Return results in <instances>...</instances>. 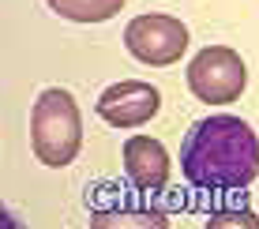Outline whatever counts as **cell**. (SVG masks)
Segmentation results:
<instances>
[{
    "label": "cell",
    "instance_id": "cell-1",
    "mask_svg": "<svg viewBox=\"0 0 259 229\" xmlns=\"http://www.w3.org/2000/svg\"><path fill=\"white\" fill-rule=\"evenodd\" d=\"M181 169L192 188L240 192L259 177V135L229 113L203 117L181 143Z\"/></svg>",
    "mask_w": 259,
    "mask_h": 229
},
{
    "label": "cell",
    "instance_id": "cell-2",
    "mask_svg": "<svg viewBox=\"0 0 259 229\" xmlns=\"http://www.w3.org/2000/svg\"><path fill=\"white\" fill-rule=\"evenodd\" d=\"M30 151L41 165L64 169L83 151V113L64 86L41 90L30 105Z\"/></svg>",
    "mask_w": 259,
    "mask_h": 229
},
{
    "label": "cell",
    "instance_id": "cell-3",
    "mask_svg": "<svg viewBox=\"0 0 259 229\" xmlns=\"http://www.w3.org/2000/svg\"><path fill=\"white\" fill-rule=\"evenodd\" d=\"M184 83L199 102L207 105H233L248 86V68L237 49L229 45H207L192 57Z\"/></svg>",
    "mask_w": 259,
    "mask_h": 229
},
{
    "label": "cell",
    "instance_id": "cell-4",
    "mask_svg": "<svg viewBox=\"0 0 259 229\" xmlns=\"http://www.w3.org/2000/svg\"><path fill=\"white\" fill-rule=\"evenodd\" d=\"M124 49L150 68H169L188 53V26L177 15L147 12L124 26Z\"/></svg>",
    "mask_w": 259,
    "mask_h": 229
},
{
    "label": "cell",
    "instance_id": "cell-5",
    "mask_svg": "<svg viewBox=\"0 0 259 229\" xmlns=\"http://www.w3.org/2000/svg\"><path fill=\"white\" fill-rule=\"evenodd\" d=\"M94 109L109 128H139L154 120V113L162 109V94L143 79H124V83H113L109 90L98 94Z\"/></svg>",
    "mask_w": 259,
    "mask_h": 229
},
{
    "label": "cell",
    "instance_id": "cell-6",
    "mask_svg": "<svg viewBox=\"0 0 259 229\" xmlns=\"http://www.w3.org/2000/svg\"><path fill=\"white\" fill-rule=\"evenodd\" d=\"M120 154H124V173H128V180L136 184V188H143V192L165 188V180H169V154H165L162 139L132 135Z\"/></svg>",
    "mask_w": 259,
    "mask_h": 229
},
{
    "label": "cell",
    "instance_id": "cell-7",
    "mask_svg": "<svg viewBox=\"0 0 259 229\" xmlns=\"http://www.w3.org/2000/svg\"><path fill=\"white\" fill-rule=\"evenodd\" d=\"M46 4L71 23H105L124 8V0H46Z\"/></svg>",
    "mask_w": 259,
    "mask_h": 229
},
{
    "label": "cell",
    "instance_id": "cell-8",
    "mask_svg": "<svg viewBox=\"0 0 259 229\" xmlns=\"http://www.w3.org/2000/svg\"><path fill=\"white\" fill-rule=\"evenodd\" d=\"M91 225H169V218L162 210H124V214H113V210H98L91 218Z\"/></svg>",
    "mask_w": 259,
    "mask_h": 229
},
{
    "label": "cell",
    "instance_id": "cell-9",
    "mask_svg": "<svg viewBox=\"0 0 259 229\" xmlns=\"http://www.w3.org/2000/svg\"><path fill=\"white\" fill-rule=\"evenodd\" d=\"M210 225L214 229H218V225H252V229H259V218L255 214H244V210H229V214L210 218Z\"/></svg>",
    "mask_w": 259,
    "mask_h": 229
}]
</instances>
